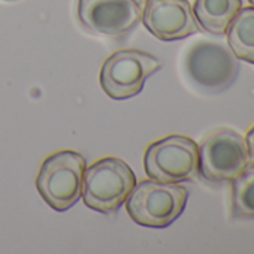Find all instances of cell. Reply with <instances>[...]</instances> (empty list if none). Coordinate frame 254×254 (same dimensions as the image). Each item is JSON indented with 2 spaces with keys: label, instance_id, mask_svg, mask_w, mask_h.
I'll use <instances>...</instances> for the list:
<instances>
[{
  "label": "cell",
  "instance_id": "cell-4",
  "mask_svg": "<svg viewBox=\"0 0 254 254\" xmlns=\"http://www.w3.org/2000/svg\"><path fill=\"white\" fill-rule=\"evenodd\" d=\"M148 178L162 183L193 181L199 177V145L181 135L153 142L144 156Z\"/></svg>",
  "mask_w": 254,
  "mask_h": 254
},
{
  "label": "cell",
  "instance_id": "cell-9",
  "mask_svg": "<svg viewBox=\"0 0 254 254\" xmlns=\"http://www.w3.org/2000/svg\"><path fill=\"white\" fill-rule=\"evenodd\" d=\"M141 20L145 29L163 42L180 41L200 30L189 0H147Z\"/></svg>",
  "mask_w": 254,
  "mask_h": 254
},
{
  "label": "cell",
  "instance_id": "cell-10",
  "mask_svg": "<svg viewBox=\"0 0 254 254\" xmlns=\"http://www.w3.org/2000/svg\"><path fill=\"white\" fill-rule=\"evenodd\" d=\"M241 8L242 0H194L191 9L197 24L205 32L224 35Z\"/></svg>",
  "mask_w": 254,
  "mask_h": 254
},
{
  "label": "cell",
  "instance_id": "cell-12",
  "mask_svg": "<svg viewBox=\"0 0 254 254\" xmlns=\"http://www.w3.org/2000/svg\"><path fill=\"white\" fill-rule=\"evenodd\" d=\"M232 215L235 218H254V163L232 181Z\"/></svg>",
  "mask_w": 254,
  "mask_h": 254
},
{
  "label": "cell",
  "instance_id": "cell-1",
  "mask_svg": "<svg viewBox=\"0 0 254 254\" xmlns=\"http://www.w3.org/2000/svg\"><path fill=\"white\" fill-rule=\"evenodd\" d=\"M187 199L189 190L184 186L150 178L136 184L124 203L136 224L163 229L171 226L184 212Z\"/></svg>",
  "mask_w": 254,
  "mask_h": 254
},
{
  "label": "cell",
  "instance_id": "cell-6",
  "mask_svg": "<svg viewBox=\"0 0 254 254\" xmlns=\"http://www.w3.org/2000/svg\"><path fill=\"white\" fill-rule=\"evenodd\" d=\"M250 163L245 138L221 129L199 147V175L211 184L232 183Z\"/></svg>",
  "mask_w": 254,
  "mask_h": 254
},
{
  "label": "cell",
  "instance_id": "cell-11",
  "mask_svg": "<svg viewBox=\"0 0 254 254\" xmlns=\"http://www.w3.org/2000/svg\"><path fill=\"white\" fill-rule=\"evenodd\" d=\"M227 47L247 63L254 64V6L241 8L226 30Z\"/></svg>",
  "mask_w": 254,
  "mask_h": 254
},
{
  "label": "cell",
  "instance_id": "cell-7",
  "mask_svg": "<svg viewBox=\"0 0 254 254\" xmlns=\"http://www.w3.org/2000/svg\"><path fill=\"white\" fill-rule=\"evenodd\" d=\"M238 57L218 42H196L187 53L186 70L189 78L202 90L220 93L229 88L239 73Z\"/></svg>",
  "mask_w": 254,
  "mask_h": 254
},
{
  "label": "cell",
  "instance_id": "cell-3",
  "mask_svg": "<svg viewBox=\"0 0 254 254\" xmlns=\"http://www.w3.org/2000/svg\"><path fill=\"white\" fill-rule=\"evenodd\" d=\"M85 163L73 150L57 151L44 160L35 183L41 197L54 211H67L79 200Z\"/></svg>",
  "mask_w": 254,
  "mask_h": 254
},
{
  "label": "cell",
  "instance_id": "cell-13",
  "mask_svg": "<svg viewBox=\"0 0 254 254\" xmlns=\"http://www.w3.org/2000/svg\"><path fill=\"white\" fill-rule=\"evenodd\" d=\"M245 144H247V151H248L250 163H254V126L251 127L250 132L245 136Z\"/></svg>",
  "mask_w": 254,
  "mask_h": 254
},
{
  "label": "cell",
  "instance_id": "cell-14",
  "mask_svg": "<svg viewBox=\"0 0 254 254\" xmlns=\"http://www.w3.org/2000/svg\"><path fill=\"white\" fill-rule=\"evenodd\" d=\"M135 2H136V3H138L139 6H144V3L147 2V0H135Z\"/></svg>",
  "mask_w": 254,
  "mask_h": 254
},
{
  "label": "cell",
  "instance_id": "cell-2",
  "mask_svg": "<svg viewBox=\"0 0 254 254\" xmlns=\"http://www.w3.org/2000/svg\"><path fill=\"white\" fill-rule=\"evenodd\" d=\"M135 186V172L124 160L103 157L84 171L81 196L90 209L114 214L121 208Z\"/></svg>",
  "mask_w": 254,
  "mask_h": 254
},
{
  "label": "cell",
  "instance_id": "cell-8",
  "mask_svg": "<svg viewBox=\"0 0 254 254\" xmlns=\"http://www.w3.org/2000/svg\"><path fill=\"white\" fill-rule=\"evenodd\" d=\"M142 6L135 0H78V20L81 26L106 38H123L136 29Z\"/></svg>",
  "mask_w": 254,
  "mask_h": 254
},
{
  "label": "cell",
  "instance_id": "cell-5",
  "mask_svg": "<svg viewBox=\"0 0 254 254\" xmlns=\"http://www.w3.org/2000/svg\"><path fill=\"white\" fill-rule=\"evenodd\" d=\"M160 69L162 62L148 53L120 50L105 60L100 69V85L115 100L130 99L139 94L145 81Z\"/></svg>",
  "mask_w": 254,
  "mask_h": 254
},
{
  "label": "cell",
  "instance_id": "cell-15",
  "mask_svg": "<svg viewBox=\"0 0 254 254\" xmlns=\"http://www.w3.org/2000/svg\"><path fill=\"white\" fill-rule=\"evenodd\" d=\"M248 2H250V5H251V6H254V0H248Z\"/></svg>",
  "mask_w": 254,
  "mask_h": 254
}]
</instances>
